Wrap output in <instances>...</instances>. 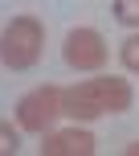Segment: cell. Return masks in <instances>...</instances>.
Here are the masks:
<instances>
[{"label":"cell","mask_w":139,"mask_h":156,"mask_svg":"<svg viewBox=\"0 0 139 156\" xmlns=\"http://www.w3.org/2000/svg\"><path fill=\"white\" fill-rule=\"evenodd\" d=\"M115 21L127 29H139V0H115Z\"/></svg>","instance_id":"8992f818"},{"label":"cell","mask_w":139,"mask_h":156,"mask_svg":"<svg viewBox=\"0 0 139 156\" xmlns=\"http://www.w3.org/2000/svg\"><path fill=\"white\" fill-rule=\"evenodd\" d=\"M62 58L70 70L78 74H98L102 66H107V41H102L98 29H70L66 33V45H62Z\"/></svg>","instance_id":"277c9868"},{"label":"cell","mask_w":139,"mask_h":156,"mask_svg":"<svg viewBox=\"0 0 139 156\" xmlns=\"http://www.w3.org/2000/svg\"><path fill=\"white\" fill-rule=\"evenodd\" d=\"M127 156H139V144H127Z\"/></svg>","instance_id":"9c48e42d"},{"label":"cell","mask_w":139,"mask_h":156,"mask_svg":"<svg viewBox=\"0 0 139 156\" xmlns=\"http://www.w3.org/2000/svg\"><path fill=\"white\" fill-rule=\"evenodd\" d=\"M119 58H123V66L131 74H139V33H131V37L119 45Z\"/></svg>","instance_id":"52a82bcc"},{"label":"cell","mask_w":139,"mask_h":156,"mask_svg":"<svg viewBox=\"0 0 139 156\" xmlns=\"http://www.w3.org/2000/svg\"><path fill=\"white\" fill-rule=\"evenodd\" d=\"M131 103H135V90L127 78L98 74V78H86V82H74L62 90V115H70V119L123 115V111H131Z\"/></svg>","instance_id":"6da1fadb"},{"label":"cell","mask_w":139,"mask_h":156,"mask_svg":"<svg viewBox=\"0 0 139 156\" xmlns=\"http://www.w3.org/2000/svg\"><path fill=\"white\" fill-rule=\"evenodd\" d=\"M45 49V29L37 16H12L0 33V62L8 70H33Z\"/></svg>","instance_id":"7a4b0ae2"},{"label":"cell","mask_w":139,"mask_h":156,"mask_svg":"<svg viewBox=\"0 0 139 156\" xmlns=\"http://www.w3.org/2000/svg\"><path fill=\"white\" fill-rule=\"evenodd\" d=\"M16 148H21V132L12 123H0V156H16Z\"/></svg>","instance_id":"ba28073f"},{"label":"cell","mask_w":139,"mask_h":156,"mask_svg":"<svg viewBox=\"0 0 139 156\" xmlns=\"http://www.w3.org/2000/svg\"><path fill=\"white\" fill-rule=\"evenodd\" d=\"M94 136L82 132V127H62V132H53L49 127L45 136H41V156H90L94 152Z\"/></svg>","instance_id":"5b68a950"},{"label":"cell","mask_w":139,"mask_h":156,"mask_svg":"<svg viewBox=\"0 0 139 156\" xmlns=\"http://www.w3.org/2000/svg\"><path fill=\"white\" fill-rule=\"evenodd\" d=\"M57 115H62V86H49V82L21 94V103H16V127L33 136H45L57 123Z\"/></svg>","instance_id":"3957f363"}]
</instances>
